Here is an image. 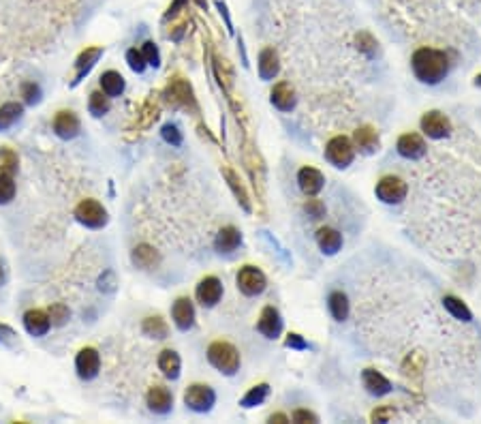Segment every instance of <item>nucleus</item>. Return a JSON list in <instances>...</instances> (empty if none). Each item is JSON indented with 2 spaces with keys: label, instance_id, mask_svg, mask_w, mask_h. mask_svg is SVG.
I'll return each mask as SVG.
<instances>
[{
  "label": "nucleus",
  "instance_id": "f704fd0d",
  "mask_svg": "<svg viewBox=\"0 0 481 424\" xmlns=\"http://www.w3.org/2000/svg\"><path fill=\"white\" fill-rule=\"evenodd\" d=\"M268 396H270V386H268V384H257V386H253L242 399H239V405H242L244 409H253V407L266 403Z\"/></svg>",
  "mask_w": 481,
  "mask_h": 424
},
{
  "label": "nucleus",
  "instance_id": "f8f14e48",
  "mask_svg": "<svg viewBox=\"0 0 481 424\" xmlns=\"http://www.w3.org/2000/svg\"><path fill=\"white\" fill-rule=\"evenodd\" d=\"M420 126H422L424 135H428L430 139H445V137H449L451 131H453L451 120H449L443 112H439V110L426 112V114L422 116V120H420Z\"/></svg>",
  "mask_w": 481,
  "mask_h": 424
},
{
  "label": "nucleus",
  "instance_id": "a19ab883",
  "mask_svg": "<svg viewBox=\"0 0 481 424\" xmlns=\"http://www.w3.org/2000/svg\"><path fill=\"white\" fill-rule=\"evenodd\" d=\"M126 64H129V69L133 71V73H137V76H141L143 71L148 69V62L143 60V54L137 47H131L126 52Z\"/></svg>",
  "mask_w": 481,
  "mask_h": 424
},
{
  "label": "nucleus",
  "instance_id": "f257e3e1",
  "mask_svg": "<svg viewBox=\"0 0 481 424\" xmlns=\"http://www.w3.org/2000/svg\"><path fill=\"white\" fill-rule=\"evenodd\" d=\"M449 66H451V62H449L447 52L434 49V47H420L411 58V69H413L415 78L428 86L441 84L449 76Z\"/></svg>",
  "mask_w": 481,
  "mask_h": 424
},
{
  "label": "nucleus",
  "instance_id": "ea45409f",
  "mask_svg": "<svg viewBox=\"0 0 481 424\" xmlns=\"http://www.w3.org/2000/svg\"><path fill=\"white\" fill-rule=\"evenodd\" d=\"M20 97L24 105H39L43 99V88L37 82H24L20 88Z\"/></svg>",
  "mask_w": 481,
  "mask_h": 424
},
{
  "label": "nucleus",
  "instance_id": "9b49d317",
  "mask_svg": "<svg viewBox=\"0 0 481 424\" xmlns=\"http://www.w3.org/2000/svg\"><path fill=\"white\" fill-rule=\"evenodd\" d=\"M52 131L62 141H71L82 133V120L73 110H60L52 120Z\"/></svg>",
  "mask_w": 481,
  "mask_h": 424
},
{
  "label": "nucleus",
  "instance_id": "39448f33",
  "mask_svg": "<svg viewBox=\"0 0 481 424\" xmlns=\"http://www.w3.org/2000/svg\"><path fill=\"white\" fill-rule=\"evenodd\" d=\"M326 159L338 167V170H347L353 159H355V146H353V141L345 135H336L328 141V146H326Z\"/></svg>",
  "mask_w": 481,
  "mask_h": 424
},
{
  "label": "nucleus",
  "instance_id": "58836bf2",
  "mask_svg": "<svg viewBox=\"0 0 481 424\" xmlns=\"http://www.w3.org/2000/svg\"><path fill=\"white\" fill-rule=\"evenodd\" d=\"M160 137H163V141L170 144L172 148H180L184 144V135H182L180 126L174 124V122H167V124L160 126Z\"/></svg>",
  "mask_w": 481,
  "mask_h": 424
},
{
  "label": "nucleus",
  "instance_id": "ddd939ff",
  "mask_svg": "<svg viewBox=\"0 0 481 424\" xmlns=\"http://www.w3.org/2000/svg\"><path fill=\"white\" fill-rule=\"evenodd\" d=\"M195 298L201 307L206 309H214L220 300H222V283L216 276H203L197 288H195Z\"/></svg>",
  "mask_w": 481,
  "mask_h": 424
},
{
  "label": "nucleus",
  "instance_id": "aec40b11",
  "mask_svg": "<svg viewBox=\"0 0 481 424\" xmlns=\"http://www.w3.org/2000/svg\"><path fill=\"white\" fill-rule=\"evenodd\" d=\"M353 146L364 153V155H374L381 151V139H379V133L374 126L370 124H364L360 126L355 133H353Z\"/></svg>",
  "mask_w": 481,
  "mask_h": 424
},
{
  "label": "nucleus",
  "instance_id": "603ef678",
  "mask_svg": "<svg viewBox=\"0 0 481 424\" xmlns=\"http://www.w3.org/2000/svg\"><path fill=\"white\" fill-rule=\"evenodd\" d=\"M186 3L189 0H174V3L170 5V9H167V13H165V20H172V18H176L184 7H186Z\"/></svg>",
  "mask_w": 481,
  "mask_h": 424
},
{
  "label": "nucleus",
  "instance_id": "9d476101",
  "mask_svg": "<svg viewBox=\"0 0 481 424\" xmlns=\"http://www.w3.org/2000/svg\"><path fill=\"white\" fill-rule=\"evenodd\" d=\"M407 191H409V187H407V182L400 178V176H383L376 182V189H374L376 197L383 204H389V206L403 201L407 197Z\"/></svg>",
  "mask_w": 481,
  "mask_h": 424
},
{
  "label": "nucleus",
  "instance_id": "2f4dec72",
  "mask_svg": "<svg viewBox=\"0 0 481 424\" xmlns=\"http://www.w3.org/2000/svg\"><path fill=\"white\" fill-rule=\"evenodd\" d=\"M328 307H330V313L336 322H345L351 313V302H349V296L345 292H332L330 298H328Z\"/></svg>",
  "mask_w": 481,
  "mask_h": 424
},
{
  "label": "nucleus",
  "instance_id": "3c124183",
  "mask_svg": "<svg viewBox=\"0 0 481 424\" xmlns=\"http://www.w3.org/2000/svg\"><path fill=\"white\" fill-rule=\"evenodd\" d=\"M216 9H218V13H220V18L225 20V26H227V30H229V35H233V22H231V16H229V9H227V5L222 3V0H216Z\"/></svg>",
  "mask_w": 481,
  "mask_h": 424
},
{
  "label": "nucleus",
  "instance_id": "f3484780",
  "mask_svg": "<svg viewBox=\"0 0 481 424\" xmlns=\"http://www.w3.org/2000/svg\"><path fill=\"white\" fill-rule=\"evenodd\" d=\"M22 324H24V330L35 338H41L52 330L49 315L47 311H41V309H28L22 317Z\"/></svg>",
  "mask_w": 481,
  "mask_h": 424
},
{
  "label": "nucleus",
  "instance_id": "c03bdc74",
  "mask_svg": "<svg viewBox=\"0 0 481 424\" xmlns=\"http://www.w3.org/2000/svg\"><path fill=\"white\" fill-rule=\"evenodd\" d=\"M141 54H143V60L148 62V66H154V69L160 66V49L154 41H146L141 45Z\"/></svg>",
  "mask_w": 481,
  "mask_h": 424
},
{
  "label": "nucleus",
  "instance_id": "6ab92c4d",
  "mask_svg": "<svg viewBox=\"0 0 481 424\" xmlns=\"http://www.w3.org/2000/svg\"><path fill=\"white\" fill-rule=\"evenodd\" d=\"M297 187L302 189L304 195L314 197V195H319L321 191H323V187H326V176L321 174L319 170H314V167H302V170L297 172Z\"/></svg>",
  "mask_w": 481,
  "mask_h": 424
},
{
  "label": "nucleus",
  "instance_id": "dca6fc26",
  "mask_svg": "<svg viewBox=\"0 0 481 424\" xmlns=\"http://www.w3.org/2000/svg\"><path fill=\"white\" fill-rule=\"evenodd\" d=\"M172 319L176 324V328L180 332H189L195 326L197 313H195V305L189 296H180L174 307H172Z\"/></svg>",
  "mask_w": 481,
  "mask_h": 424
},
{
  "label": "nucleus",
  "instance_id": "8fccbe9b",
  "mask_svg": "<svg viewBox=\"0 0 481 424\" xmlns=\"http://www.w3.org/2000/svg\"><path fill=\"white\" fill-rule=\"evenodd\" d=\"M393 407H379V409H374L372 411V420L374 422H389L391 418H393Z\"/></svg>",
  "mask_w": 481,
  "mask_h": 424
},
{
  "label": "nucleus",
  "instance_id": "e433bc0d",
  "mask_svg": "<svg viewBox=\"0 0 481 424\" xmlns=\"http://www.w3.org/2000/svg\"><path fill=\"white\" fill-rule=\"evenodd\" d=\"M45 311H47V315H49L52 328H62V326H66L69 319H71V309H69L64 302H54V305H49Z\"/></svg>",
  "mask_w": 481,
  "mask_h": 424
},
{
  "label": "nucleus",
  "instance_id": "864d4df0",
  "mask_svg": "<svg viewBox=\"0 0 481 424\" xmlns=\"http://www.w3.org/2000/svg\"><path fill=\"white\" fill-rule=\"evenodd\" d=\"M270 422H278V424H285V422H291V418H287L285 413H272L270 418H268Z\"/></svg>",
  "mask_w": 481,
  "mask_h": 424
},
{
  "label": "nucleus",
  "instance_id": "bb28decb",
  "mask_svg": "<svg viewBox=\"0 0 481 424\" xmlns=\"http://www.w3.org/2000/svg\"><path fill=\"white\" fill-rule=\"evenodd\" d=\"M316 245L323 255H336L343 249V234L334 228H321L316 232Z\"/></svg>",
  "mask_w": 481,
  "mask_h": 424
},
{
  "label": "nucleus",
  "instance_id": "49530a36",
  "mask_svg": "<svg viewBox=\"0 0 481 424\" xmlns=\"http://www.w3.org/2000/svg\"><path fill=\"white\" fill-rule=\"evenodd\" d=\"M304 210L308 212V217L321 219V217L326 215V204L321 201V199H308V201L304 204Z\"/></svg>",
  "mask_w": 481,
  "mask_h": 424
},
{
  "label": "nucleus",
  "instance_id": "6e6d98bb",
  "mask_svg": "<svg viewBox=\"0 0 481 424\" xmlns=\"http://www.w3.org/2000/svg\"><path fill=\"white\" fill-rule=\"evenodd\" d=\"M475 86H477V88H481V73H479V76L475 78Z\"/></svg>",
  "mask_w": 481,
  "mask_h": 424
},
{
  "label": "nucleus",
  "instance_id": "37998d69",
  "mask_svg": "<svg viewBox=\"0 0 481 424\" xmlns=\"http://www.w3.org/2000/svg\"><path fill=\"white\" fill-rule=\"evenodd\" d=\"M355 41H357V49L362 52V54H366L368 58H372L374 54H376V39L370 35V33H360L357 37H355Z\"/></svg>",
  "mask_w": 481,
  "mask_h": 424
},
{
  "label": "nucleus",
  "instance_id": "2eb2a0df",
  "mask_svg": "<svg viewBox=\"0 0 481 424\" xmlns=\"http://www.w3.org/2000/svg\"><path fill=\"white\" fill-rule=\"evenodd\" d=\"M398 155L400 157H405L409 161H417L426 155L428 146H426V141L420 133H405V135H400L398 137Z\"/></svg>",
  "mask_w": 481,
  "mask_h": 424
},
{
  "label": "nucleus",
  "instance_id": "4468645a",
  "mask_svg": "<svg viewBox=\"0 0 481 424\" xmlns=\"http://www.w3.org/2000/svg\"><path fill=\"white\" fill-rule=\"evenodd\" d=\"M146 405L152 413L156 416H167L174 409V394L170 388L154 384L148 392H146Z\"/></svg>",
  "mask_w": 481,
  "mask_h": 424
},
{
  "label": "nucleus",
  "instance_id": "423d86ee",
  "mask_svg": "<svg viewBox=\"0 0 481 424\" xmlns=\"http://www.w3.org/2000/svg\"><path fill=\"white\" fill-rule=\"evenodd\" d=\"M184 405L195 413H208L216 405V392L208 384H191L184 390Z\"/></svg>",
  "mask_w": 481,
  "mask_h": 424
},
{
  "label": "nucleus",
  "instance_id": "393cba45",
  "mask_svg": "<svg viewBox=\"0 0 481 424\" xmlns=\"http://www.w3.org/2000/svg\"><path fill=\"white\" fill-rule=\"evenodd\" d=\"M131 261L139 270H154L160 264V255H158V251L154 247L143 242V245H137L131 251Z\"/></svg>",
  "mask_w": 481,
  "mask_h": 424
},
{
  "label": "nucleus",
  "instance_id": "7ed1b4c3",
  "mask_svg": "<svg viewBox=\"0 0 481 424\" xmlns=\"http://www.w3.org/2000/svg\"><path fill=\"white\" fill-rule=\"evenodd\" d=\"M75 221L86 230H103L109 221V212L99 199H82L73 210Z\"/></svg>",
  "mask_w": 481,
  "mask_h": 424
},
{
  "label": "nucleus",
  "instance_id": "b1692460",
  "mask_svg": "<svg viewBox=\"0 0 481 424\" xmlns=\"http://www.w3.org/2000/svg\"><path fill=\"white\" fill-rule=\"evenodd\" d=\"M257 69H259V78L263 82H272L278 71H280V58H278V52L274 47H263L261 54H259V62H257Z\"/></svg>",
  "mask_w": 481,
  "mask_h": 424
},
{
  "label": "nucleus",
  "instance_id": "c756f323",
  "mask_svg": "<svg viewBox=\"0 0 481 424\" xmlns=\"http://www.w3.org/2000/svg\"><path fill=\"white\" fill-rule=\"evenodd\" d=\"M22 116H24V103L20 101H7L0 105V133L9 131Z\"/></svg>",
  "mask_w": 481,
  "mask_h": 424
},
{
  "label": "nucleus",
  "instance_id": "a18cd8bd",
  "mask_svg": "<svg viewBox=\"0 0 481 424\" xmlns=\"http://www.w3.org/2000/svg\"><path fill=\"white\" fill-rule=\"evenodd\" d=\"M0 345H5V347L18 345V332L7 324H0Z\"/></svg>",
  "mask_w": 481,
  "mask_h": 424
},
{
  "label": "nucleus",
  "instance_id": "c9c22d12",
  "mask_svg": "<svg viewBox=\"0 0 481 424\" xmlns=\"http://www.w3.org/2000/svg\"><path fill=\"white\" fill-rule=\"evenodd\" d=\"M18 170H20L18 153L9 146H0V172L13 176V174H18Z\"/></svg>",
  "mask_w": 481,
  "mask_h": 424
},
{
  "label": "nucleus",
  "instance_id": "5fc2aeb1",
  "mask_svg": "<svg viewBox=\"0 0 481 424\" xmlns=\"http://www.w3.org/2000/svg\"><path fill=\"white\" fill-rule=\"evenodd\" d=\"M7 283V268H5V261L0 259V288H3Z\"/></svg>",
  "mask_w": 481,
  "mask_h": 424
},
{
  "label": "nucleus",
  "instance_id": "a211bd4d",
  "mask_svg": "<svg viewBox=\"0 0 481 424\" xmlns=\"http://www.w3.org/2000/svg\"><path fill=\"white\" fill-rule=\"evenodd\" d=\"M257 330L270 341L278 338L280 332H283V315H280V311L276 307H266L261 311L259 319H257Z\"/></svg>",
  "mask_w": 481,
  "mask_h": 424
},
{
  "label": "nucleus",
  "instance_id": "7c9ffc66",
  "mask_svg": "<svg viewBox=\"0 0 481 424\" xmlns=\"http://www.w3.org/2000/svg\"><path fill=\"white\" fill-rule=\"evenodd\" d=\"M141 332L148 338H156V341H163L170 336V326L167 322L160 317V315H150L141 322Z\"/></svg>",
  "mask_w": 481,
  "mask_h": 424
},
{
  "label": "nucleus",
  "instance_id": "de8ad7c7",
  "mask_svg": "<svg viewBox=\"0 0 481 424\" xmlns=\"http://www.w3.org/2000/svg\"><path fill=\"white\" fill-rule=\"evenodd\" d=\"M285 347L295 349V351H304V349H308V341L297 332H289L287 338H285Z\"/></svg>",
  "mask_w": 481,
  "mask_h": 424
},
{
  "label": "nucleus",
  "instance_id": "f03ea898",
  "mask_svg": "<svg viewBox=\"0 0 481 424\" xmlns=\"http://www.w3.org/2000/svg\"><path fill=\"white\" fill-rule=\"evenodd\" d=\"M208 363L227 377H233L239 371V367H242L237 347L231 345L229 341H214L208 347Z\"/></svg>",
  "mask_w": 481,
  "mask_h": 424
},
{
  "label": "nucleus",
  "instance_id": "4be33fe9",
  "mask_svg": "<svg viewBox=\"0 0 481 424\" xmlns=\"http://www.w3.org/2000/svg\"><path fill=\"white\" fill-rule=\"evenodd\" d=\"M270 103L278 110V112H291L297 105V97L295 90L289 82H278L272 93H270Z\"/></svg>",
  "mask_w": 481,
  "mask_h": 424
},
{
  "label": "nucleus",
  "instance_id": "a878e982",
  "mask_svg": "<svg viewBox=\"0 0 481 424\" xmlns=\"http://www.w3.org/2000/svg\"><path fill=\"white\" fill-rule=\"evenodd\" d=\"M222 176H225V180H227V184H229L231 193L235 195L237 204L242 206V210H244V212H249V215H251V212H253V204H251L249 191L244 189L242 180L237 178V174H235L231 167H222Z\"/></svg>",
  "mask_w": 481,
  "mask_h": 424
},
{
  "label": "nucleus",
  "instance_id": "1a4fd4ad",
  "mask_svg": "<svg viewBox=\"0 0 481 424\" xmlns=\"http://www.w3.org/2000/svg\"><path fill=\"white\" fill-rule=\"evenodd\" d=\"M75 373L79 379L93 382L101 373V353L95 347H82L75 356Z\"/></svg>",
  "mask_w": 481,
  "mask_h": 424
},
{
  "label": "nucleus",
  "instance_id": "4c0bfd02",
  "mask_svg": "<svg viewBox=\"0 0 481 424\" xmlns=\"http://www.w3.org/2000/svg\"><path fill=\"white\" fill-rule=\"evenodd\" d=\"M16 193H18V184L13 176L0 172V206H9L16 199Z\"/></svg>",
  "mask_w": 481,
  "mask_h": 424
},
{
  "label": "nucleus",
  "instance_id": "72a5a7b5",
  "mask_svg": "<svg viewBox=\"0 0 481 424\" xmlns=\"http://www.w3.org/2000/svg\"><path fill=\"white\" fill-rule=\"evenodd\" d=\"M109 110H112V99L103 90L90 93V97H88V112H90L93 118H103V116L109 114Z\"/></svg>",
  "mask_w": 481,
  "mask_h": 424
},
{
  "label": "nucleus",
  "instance_id": "79ce46f5",
  "mask_svg": "<svg viewBox=\"0 0 481 424\" xmlns=\"http://www.w3.org/2000/svg\"><path fill=\"white\" fill-rule=\"evenodd\" d=\"M116 288H118V276H116V272L114 270H105L99 276V281H97V290L103 292V294H114Z\"/></svg>",
  "mask_w": 481,
  "mask_h": 424
},
{
  "label": "nucleus",
  "instance_id": "6e6552de",
  "mask_svg": "<svg viewBox=\"0 0 481 424\" xmlns=\"http://www.w3.org/2000/svg\"><path fill=\"white\" fill-rule=\"evenodd\" d=\"M103 54H105V49L101 45L86 47V49H82V52L77 54V58L73 62V66H75V78L71 82V88H77L79 84H82L90 76V71L97 66V62L103 58Z\"/></svg>",
  "mask_w": 481,
  "mask_h": 424
},
{
  "label": "nucleus",
  "instance_id": "09e8293b",
  "mask_svg": "<svg viewBox=\"0 0 481 424\" xmlns=\"http://www.w3.org/2000/svg\"><path fill=\"white\" fill-rule=\"evenodd\" d=\"M291 420L293 422H299V424H304V422H319V416L312 413V411H308V409H295L291 413Z\"/></svg>",
  "mask_w": 481,
  "mask_h": 424
},
{
  "label": "nucleus",
  "instance_id": "cd10ccee",
  "mask_svg": "<svg viewBox=\"0 0 481 424\" xmlns=\"http://www.w3.org/2000/svg\"><path fill=\"white\" fill-rule=\"evenodd\" d=\"M362 382H364V388H366L372 396H385V394L391 392V382H389L383 373H379V371H374V369H364Z\"/></svg>",
  "mask_w": 481,
  "mask_h": 424
},
{
  "label": "nucleus",
  "instance_id": "c85d7f7f",
  "mask_svg": "<svg viewBox=\"0 0 481 424\" xmlns=\"http://www.w3.org/2000/svg\"><path fill=\"white\" fill-rule=\"evenodd\" d=\"M99 86H101V90H103L109 99H116V97H122L124 88H126V82H124L122 73H118V71L109 69V71H105V73L101 76Z\"/></svg>",
  "mask_w": 481,
  "mask_h": 424
},
{
  "label": "nucleus",
  "instance_id": "473e14b6",
  "mask_svg": "<svg viewBox=\"0 0 481 424\" xmlns=\"http://www.w3.org/2000/svg\"><path fill=\"white\" fill-rule=\"evenodd\" d=\"M443 307H445V311H447L453 319L464 322V324L473 322V311H470V309L466 307V302H462L460 298H456V296H445V298H443Z\"/></svg>",
  "mask_w": 481,
  "mask_h": 424
},
{
  "label": "nucleus",
  "instance_id": "0eeeda50",
  "mask_svg": "<svg viewBox=\"0 0 481 424\" xmlns=\"http://www.w3.org/2000/svg\"><path fill=\"white\" fill-rule=\"evenodd\" d=\"M165 99L174 105V107H184V110H193L199 112L197 107V99L193 93V86L184 80V78H174L167 88H165Z\"/></svg>",
  "mask_w": 481,
  "mask_h": 424
},
{
  "label": "nucleus",
  "instance_id": "412c9836",
  "mask_svg": "<svg viewBox=\"0 0 481 424\" xmlns=\"http://www.w3.org/2000/svg\"><path fill=\"white\" fill-rule=\"evenodd\" d=\"M239 247H242V232H239L237 228L227 225V228L218 230V234H216V238H214V249H216V253L229 255V253H233V251L239 249Z\"/></svg>",
  "mask_w": 481,
  "mask_h": 424
},
{
  "label": "nucleus",
  "instance_id": "20e7f679",
  "mask_svg": "<svg viewBox=\"0 0 481 424\" xmlns=\"http://www.w3.org/2000/svg\"><path fill=\"white\" fill-rule=\"evenodd\" d=\"M235 285L244 296L255 298V296H261L266 292L268 278L257 266H244V268H239V272L235 276Z\"/></svg>",
  "mask_w": 481,
  "mask_h": 424
},
{
  "label": "nucleus",
  "instance_id": "5701e85b",
  "mask_svg": "<svg viewBox=\"0 0 481 424\" xmlns=\"http://www.w3.org/2000/svg\"><path fill=\"white\" fill-rule=\"evenodd\" d=\"M158 371L163 373L167 379L176 382L182 373V358H180V353L176 349H163L158 353Z\"/></svg>",
  "mask_w": 481,
  "mask_h": 424
}]
</instances>
